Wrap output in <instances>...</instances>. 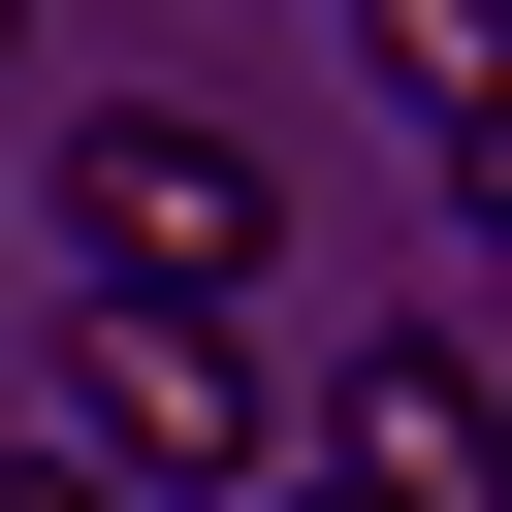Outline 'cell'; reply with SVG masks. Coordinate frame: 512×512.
Returning a JSON list of instances; mask_svg holds the SVG:
<instances>
[{"label":"cell","mask_w":512,"mask_h":512,"mask_svg":"<svg viewBox=\"0 0 512 512\" xmlns=\"http://www.w3.org/2000/svg\"><path fill=\"white\" fill-rule=\"evenodd\" d=\"M0 512H96V480H0Z\"/></svg>","instance_id":"7"},{"label":"cell","mask_w":512,"mask_h":512,"mask_svg":"<svg viewBox=\"0 0 512 512\" xmlns=\"http://www.w3.org/2000/svg\"><path fill=\"white\" fill-rule=\"evenodd\" d=\"M32 224H64V288H224V320H256V256H288V192H256V128H192V96H96Z\"/></svg>","instance_id":"1"},{"label":"cell","mask_w":512,"mask_h":512,"mask_svg":"<svg viewBox=\"0 0 512 512\" xmlns=\"http://www.w3.org/2000/svg\"><path fill=\"white\" fill-rule=\"evenodd\" d=\"M64 448L96 480H256V320L224 288H64Z\"/></svg>","instance_id":"2"},{"label":"cell","mask_w":512,"mask_h":512,"mask_svg":"<svg viewBox=\"0 0 512 512\" xmlns=\"http://www.w3.org/2000/svg\"><path fill=\"white\" fill-rule=\"evenodd\" d=\"M352 64H384L416 128H512V0H352Z\"/></svg>","instance_id":"4"},{"label":"cell","mask_w":512,"mask_h":512,"mask_svg":"<svg viewBox=\"0 0 512 512\" xmlns=\"http://www.w3.org/2000/svg\"><path fill=\"white\" fill-rule=\"evenodd\" d=\"M224 512H352V480H224Z\"/></svg>","instance_id":"5"},{"label":"cell","mask_w":512,"mask_h":512,"mask_svg":"<svg viewBox=\"0 0 512 512\" xmlns=\"http://www.w3.org/2000/svg\"><path fill=\"white\" fill-rule=\"evenodd\" d=\"M96 512H224V480H96Z\"/></svg>","instance_id":"6"},{"label":"cell","mask_w":512,"mask_h":512,"mask_svg":"<svg viewBox=\"0 0 512 512\" xmlns=\"http://www.w3.org/2000/svg\"><path fill=\"white\" fill-rule=\"evenodd\" d=\"M320 480H352V512H512V384H480L448 320H384V352L320 384Z\"/></svg>","instance_id":"3"},{"label":"cell","mask_w":512,"mask_h":512,"mask_svg":"<svg viewBox=\"0 0 512 512\" xmlns=\"http://www.w3.org/2000/svg\"><path fill=\"white\" fill-rule=\"evenodd\" d=\"M0 32H32V0H0Z\"/></svg>","instance_id":"8"}]
</instances>
